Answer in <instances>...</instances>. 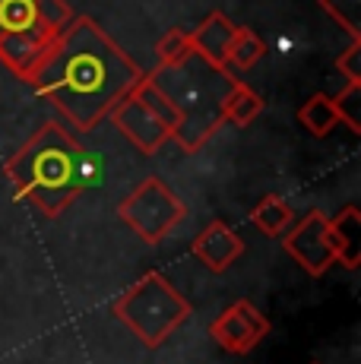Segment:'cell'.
<instances>
[{
    "mask_svg": "<svg viewBox=\"0 0 361 364\" xmlns=\"http://www.w3.org/2000/svg\"><path fill=\"white\" fill-rule=\"evenodd\" d=\"M73 16L67 0H0V64L26 82Z\"/></svg>",
    "mask_w": 361,
    "mask_h": 364,
    "instance_id": "4",
    "label": "cell"
},
{
    "mask_svg": "<svg viewBox=\"0 0 361 364\" xmlns=\"http://www.w3.org/2000/svg\"><path fill=\"white\" fill-rule=\"evenodd\" d=\"M190 254L197 257L210 272L219 276V272H225L228 266H235V260H241V254H244V241H241V235L235 232L228 222L212 219L203 232L193 237Z\"/></svg>",
    "mask_w": 361,
    "mask_h": 364,
    "instance_id": "10",
    "label": "cell"
},
{
    "mask_svg": "<svg viewBox=\"0 0 361 364\" xmlns=\"http://www.w3.org/2000/svg\"><path fill=\"white\" fill-rule=\"evenodd\" d=\"M358 60H361V41H349V48L336 58V70L345 76V82H361Z\"/></svg>",
    "mask_w": 361,
    "mask_h": 364,
    "instance_id": "20",
    "label": "cell"
},
{
    "mask_svg": "<svg viewBox=\"0 0 361 364\" xmlns=\"http://www.w3.org/2000/svg\"><path fill=\"white\" fill-rule=\"evenodd\" d=\"M282 250L308 276L314 279L326 276V269L333 266V254H330V244H326V215L320 209H311L308 215L291 222V228L282 235Z\"/></svg>",
    "mask_w": 361,
    "mask_h": 364,
    "instance_id": "8",
    "label": "cell"
},
{
    "mask_svg": "<svg viewBox=\"0 0 361 364\" xmlns=\"http://www.w3.org/2000/svg\"><path fill=\"white\" fill-rule=\"evenodd\" d=\"M111 314L127 326L146 348H158L168 342V336L190 320L193 307L162 272L149 269L136 279L130 289H124L111 304Z\"/></svg>",
    "mask_w": 361,
    "mask_h": 364,
    "instance_id": "5",
    "label": "cell"
},
{
    "mask_svg": "<svg viewBox=\"0 0 361 364\" xmlns=\"http://www.w3.org/2000/svg\"><path fill=\"white\" fill-rule=\"evenodd\" d=\"M260 111H263V99L241 80L232 86V92L225 95V105H222L225 121L235 124V127H251L257 117H260Z\"/></svg>",
    "mask_w": 361,
    "mask_h": 364,
    "instance_id": "15",
    "label": "cell"
},
{
    "mask_svg": "<svg viewBox=\"0 0 361 364\" xmlns=\"http://www.w3.org/2000/svg\"><path fill=\"white\" fill-rule=\"evenodd\" d=\"M336 105L339 117H343V124L349 127L352 133H361V117H358V108H361V82H345V89L333 99Z\"/></svg>",
    "mask_w": 361,
    "mask_h": 364,
    "instance_id": "19",
    "label": "cell"
},
{
    "mask_svg": "<svg viewBox=\"0 0 361 364\" xmlns=\"http://www.w3.org/2000/svg\"><path fill=\"white\" fill-rule=\"evenodd\" d=\"M184 200H178L162 178H146L117 203V219L134 235H140V241L146 244H162L171 235V228L184 222Z\"/></svg>",
    "mask_w": 361,
    "mask_h": 364,
    "instance_id": "6",
    "label": "cell"
},
{
    "mask_svg": "<svg viewBox=\"0 0 361 364\" xmlns=\"http://www.w3.org/2000/svg\"><path fill=\"white\" fill-rule=\"evenodd\" d=\"M317 4L333 23L343 26V32H349L352 41H361V0H317Z\"/></svg>",
    "mask_w": 361,
    "mask_h": 364,
    "instance_id": "17",
    "label": "cell"
},
{
    "mask_svg": "<svg viewBox=\"0 0 361 364\" xmlns=\"http://www.w3.org/2000/svg\"><path fill=\"white\" fill-rule=\"evenodd\" d=\"M108 117H111V124L124 133V139L134 143L143 156H156V152L171 139V130L165 127L134 92L124 95V99L111 108Z\"/></svg>",
    "mask_w": 361,
    "mask_h": 364,
    "instance_id": "9",
    "label": "cell"
},
{
    "mask_svg": "<svg viewBox=\"0 0 361 364\" xmlns=\"http://www.w3.org/2000/svg\"><path fill=\"white\" fill-rule=\"evenodd\" d=\"M193 48H190V32H184V29H168L158 38V45H156V58H158V67H175L180 64V60L190 54Z\"/></svg>",
    "mask_w": 361,
    "mask_h": 364,
    "instance_id": "18",
    "label": "cell"
},
{
    "mask_svg": "<svg viewBox=\"0 0 361 364\" xmlns=\"http://www.w3.org/2000/svg\"><path fill=\"white\" fill-rule=\"evenodd\" d=\"M326 244H330L333 263H343L345 269H358L361 263V213L358 206L339 209L333 219H326Z\"/></svg>",
    "mask_w": 361,
    "mask_h": 364,
    "instance_id": "11",
    "label": "cell"
},
{
    "mask_svg": "<svg viewBox=\"0 0 361 364\" xmlns=\"http://www.w3.org/2000/svg\"><path fill=\"white\" fill-rule=\"evenodd\" d=\"M269 320L251 304L247 298L228 304L210 323V336L216 339V346L228 355H251L257 346L269 336Z\"/></svg>",
    "mask_w": 361,
    "mask_h": 364,
    "instance_id": "7",
    "label": "cell"
},
{
    "mask_svg": "<svg viewBox=\"0 0 361 364\" xmlns=\"http://www.w3.org/2000/svg\"><path fill=\"white\" fill-rule=\"evenodd\" d=\"M146 76L156 82V89L171 102L178 114V127L171 133V139L184 152H200L225 124L222 105H225V95L232 92V86L238 82L235 73L190 51L180 64L156 67Z\"/></svg>",
    "mask_w": 361,
    "mask_h": 364,
    "instance_id": "3",
    "label": "cell"
},
{
    "mask_svg": "<svg viewBox=\"0 0 361 364\" xmlns=\"http://www.w3.org/2000/svg\"><path fill=\"white\" fill-rule=\"evenodd\" d=\"M291 222H295V209L279 193H266L251 209V225L260 228V235H266V237H282L291 228Z\"/></svg>",
    "mask_w": 361,
    "mask_h": 364,
    "instance_id": "13",
    "label": "cell"
},
{
    "mask_svg": "<svg viewBox=\"0 0 361 364\" xmlns=\"http://www.w3.org/2000/svg\"><path fill=\"white\" fill-rule=\"evenodd\" d=\"M298 124H301L311 136L326 139L333 130L339 127V124H343V117H339V111H336V105H333L330 95L317 92V95H311L301 108H298Z\"/></svg>",
    "mask_w": 361,
    "mask_h": 364,
    "instance_id": "14",
    "label": "cell"
},
{
    "mask_svg": "<svg viewBox=\"0 0 361 364\" xmlns=\"http://www.w3.org/2000/svg\"><path fill=\"white\" fill-rule=\"evenodd\" d=\"M311 364H320V361H311Z\"/></svg>",
    "mask_w": 361,
    "mask_h": 364,
    "instance_id": "21",
    "label": "cell"
},
{
    "mask_svg": "<svg viewBox=\"0 0 361 364\" xmlns=\"http://www.w3.org/2000/svg\"><path fill=\"white\" fill-rule=\"evenodd\" d=\"M140 76L136 60L92 16H73L26 82L80 133H89L140 82Z\"/></svg>",
    "mask_w": 361,
    "mask_h": 364,
    "instance_id": "1",
    "label": "cell"
},
{
    "mask_svg": "<svg viewBox=\"0 0 361 364\" xmlns=\"http://www.w3.org/2000/svg\"><path fill=\"white\" fill-rule=\"evenodd\" d=\"M235 35H238V26H235L225 13L216 10L190 32V48H193V54L206 58L210 64L228 70V51H232Z\"/></svg>",
    "mask_w": 361,
    "mask_h": 364,
    "instance_id": "12",
    "label": "cell"
},
{
    "mask_svg": "<svg viewBox=\"0 0 361 364\" xmlns=\"http://www.w3.org/2000/svg\"><path fill=\"white\" fill-rule=\"evenodd\" d=\"M266 58V41L260 38V32H254L251 26H238V35L232 41V51H228V70H254L260 60Z\"/></svg>",
    "mask_w": 361,
    "mask_h": 364,
    "instance_id": "16",
    "label": "cell"
},
{
    "mask_svg": "<svg viewBox=\"0 0 361 364\" xmlns=\"http://www.w3.org/2000/svg\"><path fill=\"white\" fill-rule=\"evenodd\" d=\"M80 143L58 121L41 127L6 159L4 171L23 203L45 219H58L86 191V162Z\"/></svg>",
    "mask_w": 361,
    "mask_h": 364,
    "instance_id": "2",
    "label": "cell"
}]
</instances>
